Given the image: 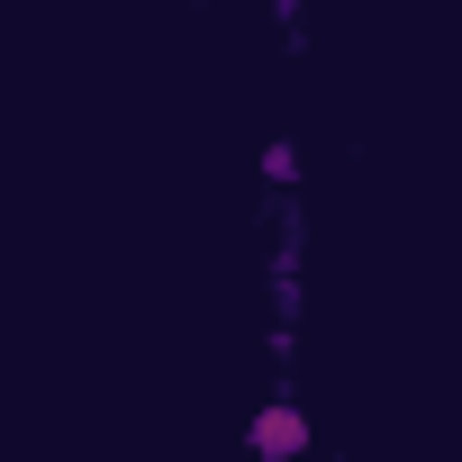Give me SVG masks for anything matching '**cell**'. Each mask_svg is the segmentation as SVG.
Returning <instances> with one entry per match:
<instances>
[{
  "label": "cell",
  "mask_w": 462,
  "mask_h": 462,
  "mask_svg": "<svg viewBox=\"0 0 462 462\" xmlns=\"http://www.w3.org/2000/svg\"><path fill=\"white\" fill-rule=\"evenodd\" d=\"M254 444H263V462H300V444H309V435H300V408H291V399H273V408H263V426H254Z\"/></svg>",
  "instance_id": "6da1fadb"
}]
</instances>
